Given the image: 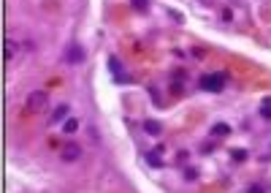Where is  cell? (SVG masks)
I'll return each mask as SVG.
<instances>
[{"instance_id": "30bf717a", "label": "cell", "mask_w": 271, "mask_h": 193, "mask_svg": "<svg viewBox=\"0 0 271 193\" xmlns=\"http://www.w3.org/2000/svg\"><path fill=\"white\" fill-rule=\"evenodd\" d=\"M108 68L114 71V76H117V79H122V76H125V74H122V68H120V63H117V60H108Z\"/></svg>"}, {"instance_id": "7c38bea8", "label": "cell", "mask_w": 271, "mask_h": 193, "mask_svg": "<svg viewBox=\"0 0 271 193\" xmlns=\"http://www.w3.org/2000/svg\"><path fill=\"white\" fill-rule=\"evenodd\" d=\"M149 0H133V8H138V11H147Z\"/></svg>"}, {"instance_id": "3957f363", "label": "cell", "mask_w": 271, "mask_h": 193, "mask_svg": "<svg viewBox=\"0 0 271 193\" xmlns=\"http://www.w3.org/2000/svg\"><path fill=\"white\" fill-rule=\"evenodd\" d=\"M201 87L220 93V90L225 87V74H206V76H201Z\"/></svg>"}, {"instance_id": "8992f818", "label": "cell", "mask_w": 271, "mask_h": 193, "mask_svg": "<svg viewBox=\"0 0 271 193\" xmlns=\"http://www.w3.org/2000/svg\"><path fill=\"white\" fill-rule=\"evenodd\" d=\"M3 52H6V60L16 57V44H14L11 38H6V44H3Z\"/></svg>"}, {"instance_id": "6da1fadb", "label": "cell", "mask_w": 271, "mask_h": 193, "mask_svg": "<svg viewBox=\"0 0 271 193\" xmlns=\"http://www.w3.org/2000/svg\"><path fill=\"white\" fill-rule=\"evenodd\" d=\"M46 104H49V96L44 90H35V93L27 96V112H41V109H46Z\"/></svg>"}, {"instance_id": "5bb4252c", "label": "cell", "mask_w": 271, "mask_h": 193, "mask_svg": "<svg viewBox=\"0 0 271 193\" xmlns=\"http://www.w3.org/2000/svg\"><path fill=\"white\" fill-rule=\"evenodd\" d=\"M233 158H236V161H244V158H247V152H244V150H236V152H233Z\"/></svg>"}, {"instance_id": "ba28073f", "label": "cell", "mask_w": 271, "mask_h": 193, "mask_svg": "<svg viewBox=\"0 0 271 193\" xmlns=\"http://www.w3.org/2000/svg\"><path fill=\"white\" fill-rule=\"evenodd\" d=\"M260 114H263V117H271V98H263V104H260Z\"/></svg>"}, {"instance_id": "8fae6325", "label": "cell", "mask_w": 271, "mask_h": 193, "mask_svg": "<svg viewBox=\"0 0 271 193\" xmlns=\"http://www.w3.org/2000/svg\"><path fill=\"white\" fill-rule=\"evenodd\" d=\"M65 114H68V106H60V109L54 112V117H52V123H60V120H62V117H65Z\"/></svg>"}, {"instance_id": "4fadbf2b", "label": "cell", "mask_w": 271, "mask_h": 193, "mask_svg": "<svg viewBox=\"0 0 271 193\" xmlns=\"http://www.w3.org/2000/svg\"><path fill=\"white\" fill-rule=\"evenodd\" d=\"M214 133H220V136H225V133H228V125H217V128H214Z\"/></svg>"}, {"instance_id": "9c48e42d", "label": "cell", "mask_w": 271, "mask_h": 193, "mask_svg": "<svg viewBox=\"0 0 271 193\" xmlns=\"http://www.w3.org/2000/svg\"><path fill=\"white\" fill-rule=\"evenodd\" d=\"M62 128H65V133H74L76 128H79V120H74V117L65 120V125H62Z\"/></svg>"}, {"instance_id": "277c9868", "label": "cell", "mask_w": 271, "mask_h": 193, "mask_svg": "<svg viewBox=\"0 0 271 193\" xmlns=\"http://www.w3.org/2000/svg\"><path fill=\"white\" fill-rule=\"evenodd\" d=\"M81 60H84V49H81L79 44L68 47V52H65V63H71V65H79Z\"/></svg>"}, {"instance_id": "5b68a950", "label": "cell", "mask_w": 271, "mask_h": 193, "mask_svg": "<svg viewBox=\"0 0 271 193\" xmlns=\"http://www.w3.org/2000/svg\"><path fill=\"white\" fill-rule=\"evenodd\" d=\"M144 131L149 133V136H160V131H163V125L157 123V120H147L144 123Z\"/></svg>"}, {"instance_id": "52a82bcc", "label": "cell", "mask_w": 271, "mask_h": 193, "mask_svg": "<svg viewBox=\"0 0 271 193\" xmlns=\"http://www.w3.org/2000/svg\"><path fill=\"white\" fill-rule=\"evenodd\" d=\"M147 163L155 166V169H160V166H163V161H160V155H157V150H155V152H147Z\"/></svg>"}, {"instance_id": "7a4b0ae2", "label": "cell", "mask_w": 271, "mask_h": 193, "mask_svg": "<svg viewBox=\"0 0 271 193\" xmlns=\"http://www.w3.org/2000/svg\"><path fill=\"white\" fill-rule=\"evenodd\" d=\"M60 158L65 161V163H76V161L81 158V145H76V142H65V145L60 147Z\"/></svg>"}, {"instance_id": "9a60e30c", "label": "cell", "mask_w": 271, "mask_h": 193, "mask_svg": "<svg viewBox=\"0 0 271 193\" xmlns=\"http://www.w3.org/2000/svg\"><path fill=\"white\" fill-rule=\"evenodd\" d=\"M247 193H263V188H260V185H255V188H250Z\"/></svg>"}]
</instances>
